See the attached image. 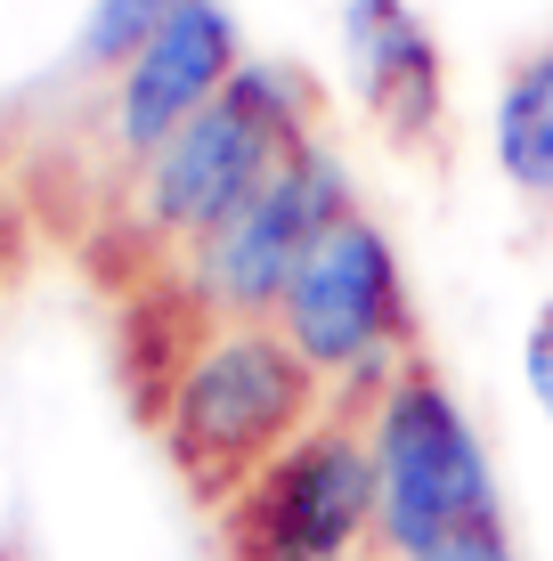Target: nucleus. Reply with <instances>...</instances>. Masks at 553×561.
<instances>
[{"mask_svg":"<svg viewBox=\"0 0 553 561\" xmlns=\"http://www.w3.org/2000/svg\"><path fill=\"white\" fill-rule=\"evenodd\" d=\"M431 561H521V553H512L505 529H481V537H464V546H448V553H431Z\"/></svg>","mask_w":553,"mask_h":561,"instance_id":"nucleus-12","label":"nucleus"},{"mask_svg":"<svg viewBox=\"0 0 553 561\" xmlns=\"http://www.w3.org/2000/svg\"><path fill=\"white\" fill-rule=\"evenodd\" d=\"M521 382H529V399H538V415L553 423V301L529 318V334H521Z\"/></svg>","mask_w":553,"mask_h":561,"instance_id":"nucleus-11","label":"nucleus"},{"mask_svg":"<svg viewBox=\"0 0 553 561\" xmlns=\"http://www.w3.org/2000/svg\"><path fill=\"white\" fill-rule=\"evenodd\" d=\"M301 147H310V90H301V73L244 57L237 82H228L180 139H163L139 163V211L163 237L204 244L212 228L237 220V211L277 180L285 154H301Z\"/></svg>","mask_w":553,"mask_h":561,"instance_id":"nucleus-3","label":"nucleus"},{"mask_svg":"<svg viewBox=\"0 0 553 561\" xmlns=\"http://www.w3.org/2000/svg\"><path fill=\"white\" fill-rule=\"evenodd\" d=\"M237 73H244L237 16H228L220 0H180V9L139 42V57L123 66V90H114V139L147 163V154H155L163 139H180Z\"/></svg>","mask_w":553,"mask_h":561,"instance_id":"nucleus-7","label":"nucleus"},{"mask_svg":"<svg viewBox=\"0 0 553 561\" xmlns=\"http://www.w3.org/2000/svg\"><path fill=\"white\" fill-rule=\"evenodd\" d=\"M342 211H358L350 187H342V163L310 139L301 154H285L277 180L261 187L237 220L212 228V237L196 244V301H212L220 325L277 318V301H285V285H293L301 253L326 237Z\"/></svg>","mask_w":553,"mask_h":561,"instance_id":"nucleus-6","label":"nucleus"},{"mask_svg":"<svg viewBox=\"0 0 553 561\" xmlns=\"http://www.w3.org/2000/svg\"><path fill=\"white\" fill-rule=\"evenodd\" d=\"M488 139H497V171L505 180L521 187V196L553 204V42H538L521 66L505 73Z\"/></svg>","mask_w":553,"mask_h":561,"instance_id":"nucleus-9","label":"nucleus"},{"mask_svg":"<svg viewBox=\"0 0 553 561\" xmlns=\"http://www.w3.org/2000/svg\"><path fill=\"white\" fill-rule=\"evenodd\" d=\"M269 325L310 358L318 382H391L407 342V285H399L391 237L367 211H342L301 253Z\"/></svg>","mask_w":553,"mask_h":561,"instance_id":"nucleus-5","label":"nucleus"},{"mask_svg":"<svg viewBox=\"0 0 553 561\" xmlns=\"http://www.w3.org/2000/svg\"><path fill=\"white\" fill-rule=\"evenodd\" d=\"M342 57H350L367 114L399 147H424L440 130V99H448L440 49H431L424 16L407 0H342Z\"/></svg>","mask_w":553,"mask_h":561,"instance_id":"nucleus-8","label":"nucleus"},{"mask_svg":"<svg viewBox=\"0 0 553 561\" xmlns=\"http://www.w3.org/2000/svg\"><path fill=\"white\" fill-rule=\"evenodd\" d=\"M171 9H180V0H90V25H82V66L123 73L130 57H139V42L163 25Z\"/></svg>","mask_w":553,"mask_h":561,"instance_id":"nucleus-10","label":"nucleus"},{"mask_svg":"<svg viewBox=\"0 0 553 561\" xmlns=\"http://www.w3.org/2000/svg\"><path fill=\"white\" fill-rule=\"evenodd\" d=\"M228 561H350L375 546V456L358 423H310L220 505Z\"/></svg>","mask_w":553,"mask_h":561,"instance_id":"nucleus-4","label":"nucleus"},{"mask_svg":"<svg viewBox=\"0 0 553 561\" xmlns=\"http://www.w3.org/2000/svg\"><path fill=\"white\" fill-rule=\"evenodd\" d=\"M375 456V546L391 561H431L481 529H505L497 472L464 399L431 366H399L367 408Z\"/></svg>","mask_w":553,"mask_h":561,"instance_id":"nucleus-2","label":"nucleus"},{"mask_svg":"<svg viewBox=\"0 0 553 561\" xmlns=\"http://www.w3.org/2000/svg\"><path fill=\"white\" fill-rule=\"evenodd\" d=\"M310 408H318V375L269 318L212 325L171 366V391L155 399L163 448L204 505H228L277 448H293L310 432Z\"/></svg>","mask_w":553,"mask_h":561,"instance_id":"nucleus-1","label":"nucleus"}]
</instances>
